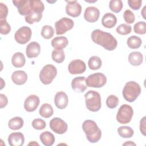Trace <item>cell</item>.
<instances>
[{"instance_id": "1", "label": "cell", "mask_w": 146, "mask_h": 146, "mask_svg": "<svg viewBox=\"0 0 146 146\" xmlns=\"http://www.w3.org/2000/svg\"><path fill=\"white\" fill-rule=\"evenodd\" d=\"M92 40L108 51L114 50L117 45L116 38L110 33L99 29L94 30L91 33Z\"/></svg>"}, {"instance_id": "2", "label": "cell", "mask_w": 146, "mask_h": 146, "mask_svg": "<svg viewBox=\"0 0 146 146\" xmlns=\"http://www.w3.org/2000/svg\"><path fill=\"white\" fill-rule=\"evenodd\" d=\"M82 128L86 134L87 139L90 143H97L101 139L102 131L94 120H85L83 123Z\"/></svg>"}, {"instance_id": "3", "label": "cell", "mask_w": 146, "mask_h": 146, "mask_svg": "<svg viewBox=\"0 0 146 146\" xmlns=\"http://www.w3.org/2000/svg\"><path fill=\"white\" fill-rule=\"evenodd\" d=\"M141 91L140 86L134 81L125 83L123 90V96L128 102H134L140 95Z\"/></svg>"}, {"instance_id": "4", "label": "cell", "mask_w": 146, "mask_h": 146, "mask_svg": "<svg viewBox=\"0 0 146 146\" xmlns=\"http://www.w3.org/2000/svg\"><path fill=\"white\" fill-rule=\"evenodd\" d=\"M86 106L87 108L92 112L98 111L102 107L100 95L99 92L90 90L84 95Z\"/></svg>"}, {"instance_id": "5", "label": "cell", "mask_w": 146, "mask_h": 146, "mask_svg": "<svg viewBox=\"0 0 146 146\" xmlns=\"http://www.w3.org/2000/svg\"><path fill=\"white\" fill-rule=\"evenodd\" d=\"M57 75V69L52 64H46L40 70L39 79L45 85L51 83Z\"/></svg>"}, {"instance_id": "6", "label": "cell", "mask_w": 146, "mask_h": 146, "mask_svg": "<svg viewBox=\"0 0 146 146\" xmlns=\"http://www.w3.org/2000/svg\"><path fill=\"white\" fill-rule=\"evenodd\" d=\"M133 110L131 106L124 104L120 106L116 114V120L120 124L129 123L133 116Z\"/></svg>"}, {"instance_id": "7", "label": "cell", "mask_w": 146, "mask_h": 146, "mask_svg": "<svg viewBox=\"0 0 146 146\" xmlns=\"http://www.w3.org/2000/svg\"><path fill=\"white\" fill-rule=\"evenodd\" d=\"M107 82L106 75L101 72H96L90 75L86 80V85L90 87L100 88L103 87Z\"/></svg>"}, {"instance_id": "8", "label": "cell", "mask_w": 146, "mask_h": 146, "mask_svg": "<svg viewBox=\"0 0 146 146\" xmlns=\"http://www.w3.org/2000/svg\"><path fill=\"white\" fill-rule=\"evenodd\" d=\"M74 26V21L67 17H63L55 23L56 34L58 35L65 34L70 30Z\"/></svg>"}, {"instance_id": "9", "label": "cell", "mask_w": 146, "mask_h": 146, "mask_svg": "<svg viewBox=\"0 0 146 146\" xmlns=\"http://www.w3.org/2000/svg\"><path fill=\"white\" fill-rule=\"evenodd\" d=\"M32 31L31 29L27 26H22L16 31L14 34L15 41L21 44L27 43L31 39Z\"/></svg>"}, {"instance_id": "10", "label": "cell", "mask_w": 146, "mask_h": 146, "mask_svg": "<svg viewBox=\"0 0 146 146\" xmlns=\"http://www.w3.org/2000/svg\"><path fill=\"white\" fill-rule=\"evenodd\" d=\"M49 125L52 131L60 135L64 133L68 128L67 124L60 117H54L50 121Z\"/></svg>"}, {"instance_id": "11", "label": "cell", "mask_w": 146, "mask_h": 146, "mask_svg": "<svg viewBox=\"0 0 146 146\" xmlns=\"http://www.w3.org/2000/svg\"><path fill=\"white\" fill-rule=\"evenodd\" d=\"M68 70L71 74L76 75L82 74L86 70V63L80 59L73 60L69 63Z\"/></svg>"}, {"instance_id": "12", "label": "cell", "mask_w": 146, "mask_h": 146, "mask_svg": "<svg viewBox=\"0 0 146 146\" xmlns=\"http://www.w3.org/2000/svg\"><path fill=\"white\" fill-rule=\"evenodd\" d=\"M13 3L17 7L18 11L21 15L27 16L32 13L30 0H13Z\"/></svg>"}, {"instance_id": "13", "label": "cell", "mask_w": 146, "mask_h": 146, "mask_svg": "<svg viewBox=\"0 0 146 146\" xmlns=\"http://www.w3.org/2000/svg\"><path fill=\"white\" fill-rule=\"evenodd\" d=\"M66 12L72 17H79L82 12V6L76 1H66Z\"/></svg>"}, {"instance_id": "14", "label": "cell", "mask_w": 146, "mask_h": 146, "mask_svg": "<svg viewBox=\"0 0 146 146\" xmlns=\"http://www.w3.org/2000/svg\"><path fill=\"white\" fill-rule=\"evenodd\" d=\"M40 99L36 95H30L25 100L24 108L27 112H33L39 106Z\"/></svg>"}, {"instance_id": "15", "label": "cell", "mask_w": 146, "mask_h": 146, "mask_svg": "<svg viewBox=\"0 0 146 146\" xmlns=\"http://www.w3.org/2000/svg\"><path fill=\"white\" fill-rule=\"evenodd\" d=\"M99 10L94 6H90L86 9L84 13V18L88 22L93 23L96 22L99 18Z\"/></svg>"}, {"instance_id": "16", "label": "cell", "mask_w": 146, "mask_h": 146, "mask_svg": "<svg viewBox=\"0 0 146 146\" xmlns=\"http://www.w3.org/2000/svg\"><path fill=\"white\" fill-rule=\"evenodd\" d=\"M86 78L84 76H78L74 78L71 82V87L72 90L76 92L82 93L87 89L86 83Z\"/></svg>"}, {"instance_id": "17", "label": "cell", "mask_w": 146, "mask_h": 146, "mask_svg": "<svg viewBox=\"0 0 146 146\" xmlns=\"http://www.w3.org/2000/svg\"><path fill=\"white\" fill-rule=\"evenodd\" d=\"M68 96L65 92L63 91L56 92L54 97V103L58 108L60 110L65 108L68 105Z\"/></svg>"}, {"instance_id": "18", "label": "cell", "mask_w": 146, "mask_h": 146, "mask_svg": "<svg viewBox=\"0 0 146 146\" xmlns=\"http://www.w3.org/2000/svg\"><path fill=\"white\" fill-rule=\"evenodd\" d=\"M40 46L36 42H31L27 44L26 48V56L29 58H36L40 54Z\"/></svg>"}, {"instance_id": "19", "label": "cell", "mask_w": 146, "mask_h": 146, "mask_svg": "<svg viewBox=\"0 0 146 146\" xmlns=\"http://www.w3.org/2000/svg\"><path fill=\"white\" fill-rule=\"evenodd\" d=\"M7 140L11 146H22L25 143V137L21 132H13L9 135Z\"/></svg>"}, {"instance_id": "20", "label": "cell", "mask_w": 146, "mask_h": 146, "mask_svg": "<svg viewBox=\"0 0 146 146\" xmlns=\"http://www.w3.org/2000/svg\"><path fill=\"white\" fill-rule=\"evenodd\" d=\"M11 80L17 85H22L27 82V75L24 71H15L11 75Z\"/></svg>"}, {"instance_id": "21", "label": "cell", "mask_w": 146, "mask_h": 146, "mask_svg": "<svg viewBox=\"0 0 146 146\" xmlns=\"http://www.w3.org/2000/svg\"><path fill=\"white\" fill-rule=\"evenodd\" d=\"M117 22L116 17L112 13H106L102 19V23L103 26L107 29L113 27Z\"/></svg>"}, {"instance_id": "22", "label": "cell", "mask_w": 146, "mask_h": 146, "mask_svg": "<svg viewBox=\"0 0 146 146\" xmlns=\"http://www.w3.org/2000/svg\"><path fill=\"white\" fill-rule=\"evenodd\" d=\"M51 44L54 49H63L67 47L68 44V40L65 36H56L51 40Z\"/></svg>"}, {"instance_id": "23", "label": "cell", "mask_w": 146, "mask_h": 146, "mask_svg": "<svg viewBox=\"0 0 146 146\" xmlns=\"http://www.w3.org/2000/svg\"><path fill=\"white\" fill-rule=\"evenodd\" d=\"M26 59L23 53L17 52L15 53L11 58V63L14 67L16 68H21L25 66Z\"/></svg>"}, {"instance_id": "24", "label": "cell", "mask_w": 146, "mask_h": 146, "mask_svg": "<svg viewBox=\"0 0 146 146\" xmlns=\"http://www.w3.org/2000/svg\"><path fill=\"white\" fill-rule=\"evenodd\" d=\"M143 61V54L138 51H133L131 52L128 56V62L134 66L140 65Z\"/></svg>"}, {"instance_id": "25", "label": "cell", "mask_w": 146, "mask_h": 146, "mask_svg": "<svg viewBox=\"0 0 146 146\" xmlns=\"http://www.w3.org/2000/svg\"><path fill=\"white\" fill-rule=\"evenodd\" d=\"M40 140L44 145L51 146L54 144L55 139L52 133L49 131H44L40 135Z\"/></svg>"}, {"instance_id": "26", "label": "cell", "mask_w": 146, "mask_h": 146, "mask_svg": "<svg viewBox=\"0 0 146 146\" xmlns=\"http://www.w3.org/2000/svg\"><path fill=\"white\" fill-rule=\"evenodd\" d=\"M39 115L44 118H48L51 117L54 113L53 108L48 103L43 104L39 110Z\"/></svg>"}, {"instance_id": "27", "label": "cell", "mask_w": 146, "mask_h": 146, "mask_svg": "<svg viewBox=\"0 0 146 146\" xmlns=\"http://www.w3.org/2000/svg\"><path fill=\"white\" fill-rule=\"evenodd\" d=\"M23 120L22 117L16 116L11 119L8 123V126L10 129L18 130L23 126Z\"/></svg>"}, {"instance_id": "28", "label": "cell", "mask_w": 146, "mask_h": 146, "mask_svg": "<svg viewBox=\"0 0 146 146\" xmlns=\"http://www.w3.org/2000/svg\"><path fill=\"white\" fill-rule=\"evenodd\" d=\"M127 44L129 48L136 49L139 48L141 46L142 40L140 37L136 35H132L128 38Z\"/></svg>"}, {"instance_id": "29", "label": "cell", "mask_w": 146, "mask_h": 146, "mask_svg": "<svg viewBox=\"0 0 146 146\" xmlns=\"http://www.w3.org/2000/svg\"><path fill=\"white\" fill-rule=\"evenodd\" d=\"M119 136L123 138H130L133 136L134 131L132 128L128 126H121L117 128Z\"/></svg>"}, {"instance_id": "30", "label": "cell", "mask_w": 146, "mask_h": 146, "mask_svg": "<svg viewBox=\"0 0 146 146\" xmlns=\"http://www.w3.org/2000/svg\"><path fill=\"white\" fill-rule=\"evenodd\" d=\"M102 62L101 59L98 56H91L88 62L89 68L92 70H96L102 67Z\"/></svg>"}, {"instance_id": "31", "label": "cell", "mask_w": 146, "mask_h": 146, "mask_svg": "<svg viewBox=\"0 0 146 146\" xmlns=\"http://www.w3.org/2000/svg\"><path fill=\"white\" fill-rule=\"evenodd\" d=\"M52 59L58 63H62L65 59V54L63 49H54L51 53Z\"/></svg>"}, {"instance_id": "32", "label": "cell", "mask_w": 146, "mask_h": 146, "mask_svg": "<svg viewBox=\"0 0 146 146\" xmlns=\"http://www.w3.org/2000/svg\"><path fill=\"white\" fill-rule=\"evenodd\" d=\"M42 18V13L32 12L25 17V21L29 24H33L34 22H39Z\"/></svg>"}, {"instance_id": "33", "label": "cell", "mask_w": 146, "mask_h": 146, "mask_svg": "<svg viewBox=\"0 0 146 146\" xmlns=\"http://www.w3.org/2000/svg\"><path fill=\"white\" fill-rule=\"evenodd\" d=\"M123 5L121 0H111L109 3L110 10L115 13H118L122 10Z\"/></svg>"}, {"instance_id": "34", "label": "cell", "mask_w": 146, "mask_h": 146, "mask_svg": "<svg viewBox=\"0 0 146 146\" xmlns=\"http://www.w3.org/2000/svg\"><path fill=\"white\" fill-rule=\"evenodd\" d=\"M54 34V30L53 27L49 25L43 26L41 30L42 36L46 39L51 38Z\"/></svg>"}, {"instance_id": "35", "label": "cell", "mask_w": 146, "mask_h": 146, "mask_svg": "<svg viewBox=\"0 0 146 146\" xmlns=\"http://www.w3.org/2000/svg\"><path fill=\"white\" fill-rule=\"evenodd\" d=\"M119 103V98L114 95H111L108 96L106 99V105L108 108L111 109L116 108L117 106Z\"/></svg>"}, {"instance_id": "36", "label": "cell", "mask_w": 146, "mask_h": 146, "mask_svg": "<svg viewBox=\"0 0 146 146\" xmlns=\"http://www.w3.org/2000/svg\"><path fill=\"white\" fill-rule=\"evenodd\" d=\"M133 31L138 34H145L146 33V23L144 21H139L133 26Z\"/></svg>"}, {"instance_id": "37", "label": "cell", "mask_w": 146, "mask_h": 146, "mask_svg": "<svg viewBox=\"0 0 146 146\" xmlns=\"http://www.w3.org/2000/svg\"><path fill=\"white\" fill-rule=\"evenodd\" d=\"M116 30L118 34L123 35H125L131 33L132 30V27L130 25L123 23L118 26Z\"/></svg>"}, {"instance_id": "38", "label": "cell", "mask_w": 146, "mask_h": 146, "mask_svg": "<svg viewBox=\"0 0 146 146\" xmlns=\"http://www.w3.org/2000/svg\"><path fill=\"white\" fill-rule=\"evenodd\" d=\"M32 126L33 127L37 130H42L46 128V123L45 121L42 119L37 118L32 121Z\"/></svg>"}, {"instance_id": "39", "label": "cell", "mask_w": 146, "mask_h": 146, "mask_svg": "<svg viewBox=\"0 0 146 146\" xmlns=\"http://www.w3.org/2000/svg\"><path fill=\"white\" fill-rule=\"evenodd\" d=\"M123 18L125 22L128 24H131L133 23L135 21V15L132 11L130 10H126L124 12L123 14Z\"/></svg>"}, {"instance_id": "40", "label": "cell", "mask_w": 146, "mask_h": 146, "mask_svg": "<svg viewBox=\"0 0 146 146\" xmlns=\"http://www.w3.org/2000/svg\"><path fill=\"white\" fill-rule=\"evenodd\" d=\"M1 34L2 35H7L11 31L10 25L8 23L6 20L0 21Z\"/></svg>"}, {"instance_id": "41", "label": "cell", "mask_w": 146, "mask_h": 146, "mask_svg": "<svg viewBox=\"0 0 146 146\" xmlns=\"http://www.w3.org/2000/svg\"><path fill=\"white\" fill-rule=\"evenodd\" d=\"M8 15V8L7 6L1 2L0 3V21L6 20Z\"/></svg>"}, {"instance_id": "42", "label": "cell", "mask_w": 146, "mask_h": 146, "mask_svg": "<svg viewBox=\"0 0 146 146\" xmlns=\"http://www.w3.org/2000/svg\"><path fill=\"white\" fill-rule=\"evenodd\" d=\"M128 3L129 6L134 10H139L142 3V1L141 0H128Z\"/></svg>"}, {"instance_id": "43", "label": "cell", "mask_w": 146, "mask_h": 146, "mask_svg": "<svg viewBox=\"0 0 146 146\" xmlns=\"http://www.w3.org/2000/svg\"><path fill=\"white\" fill-rule=\"evenodd\" d=\"M146 117L144 116L140 121V131L141 133L144 135L145 136L146 132Z\"/></svg>"}, {"instance_id": "44", "label": "cell", "mask_w": 146, "mask_h": 146, "mask_svg": "<svg viewBox=\"0 0 146 146\" xmlns=\"http://www.w3.org/2000/svg\"><path fill=\"white\" fill-rule=\"evenodd\" d=\"M0 106L1 108H3L6 106L8 103V100L7 97L3 94H0Z\"/></svg>"}, {"instance_id": "45", "label": "cell", "mask_w": 146, "mask_h": 146, "mask_svg": "<svg viewBox=\"0 0 146 146\" xmlns=\"http://www.w3.org/2000/svg\"><path fill=\"white\" fill-rule=\"evenodd\" d=\"M145 7H146V6H144L143 9V10H142V11H141V15H142V16H143V18L144 19H146V17L145 16Z\"/></svg>"}, {"instance_id": "46", "label": "cell", "mask_w": 146, "mask_h": 146, "mask_svg": "<svg viewBox=\"0 0 146 146\" xmlns=\"http://www.w3.org/2000/svg\"><path fill=\"white\" fill-rule=\"evenodd\" d=\"M136 145V144L134 143H133V142L131 141H128L127 142H126V143L123 144V145Z\"/></svg>"}, {"instance_id": "47", "label": "cell", "mask_w": 146, "mask_h": 146, "mask_svg": "<svg viewBox=\"0 0 146 146\" xmlns=\"http://www.w3.org/2000/svg\"><path fill=\"white\" fill-rule=\"evenodd\" d=\"M28 145H39V144L34 141H33V142L30 143Z\"/></svg>"}]
</instances>
